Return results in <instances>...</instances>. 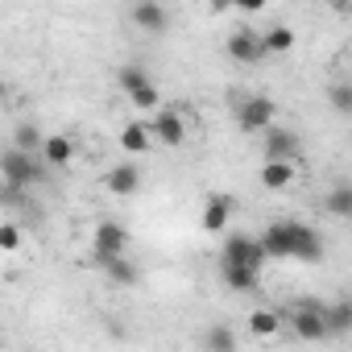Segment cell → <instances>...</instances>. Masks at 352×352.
<instances>
[{"label":"cell","instance_id":"cb8c5ba5","mask_svg":"<svg viewBox=\"0 0 352 352\" xmlns=\"http://www.w3.org/2000/svg\"><path fill=\"white\" fill-rule=\"evenodd\" d=\"M141 83H149V71H145L141 63H124V67L116 71V87H120L124 96H129L133 87H141Z\"/></svg>","mask_w":352,"mask_h":352},{"label":"cell","instance_id":"44dd1931","mask_svg":"<svg viewBox=\"0 0 352 352\" xmlns=\"http://www.w3.org/2000/svg\"><path fill=\"white\" fill-rule=\"evenodd\" d=\"M129 104H133L137 112H145V116H149L153 108H162V91H157V83L149 79V83H141V87H133V91H129Z\"/></svg>","mask_w":352,"mask_h":352},{"label":"cell","instance_id":"30bf717a","mask_svg":"<svg viewBox=\"0 0 352 352\" xmlns=\"http://www.w3.org/2000/svg\"><path fill=\"white\" fill-rule=\"evenodd\" d=\"M232 208H236V204H232V195H224V191H212V195L204 199L199 228H204V232H212V236H216V232H224V228H228V220H232Z\"/></svg>","mask_w":352,"mask_h":352},{"label":"cell","instance_id":"8fae6325","mask_svg":"<svg viewBox=\"0 0 352 352\" xmlns=\"http://www.w3.org/2000/svg\"><path fill=\"white\" fill-rule=\"evenodd\" d=\"M228 58L232 63H241V67H253V63H261L265 58V50H261V34H253L249 25H241L232 38H228Z\"/></svg>","mask_w":352,"mask_h":352},{"label":"cell","instance_id":"d6986e66","mask_svg":"<svg viewBox=\"0 0 352 352\" xmlns=\"http://www.w3.org/2000/svg\"><path fill=\"white\" fill-rule=\"evenodd\" d=\"M220 274H224V286H228V290H236V294L257 290V278H261V270H249V265H228V261H220Z\"/></svg>","mask_w":352,"mask_h":352},{"label":"cell","instance_id":"4fadbf2b","mask_svg":"<svg viewBox=\"0 0 352 352\" xmlns=\"http://www.w3.org/2000/svg\"><path fill=\"white\" fill-rule=\"evenodd\" d=\"M38 157H42L46 166H71V162H75V141H71L67 133H50V137H42Z\"/></svg>","mask_w":352,"mask_h":352},{"label":"cell","instance_id":"ba28073f","mask_svg":"<svg viewBox=\"0 0 352 352\" xmlns=\"http://www.w3.org/2000/svg\"><path fill=\"white\" fill-rule=\"evenodd\" d=\"M302 153V141L294 129H282V124H270L261 133V157H286V162H298Z\"/></svg>","mask_w":352,"mask_h":352},{"label":"cell","instance_id":"8992f818","mask_svg":"<svg viewBox=\"0 0 352 352\" xmlns=\"http://www.w3.org/2000/svg\"><path fill=\"white\" fill-rule=\"evenodd\" d=\"M112 253H129V228L120 220H100L91 228V261H104Z\"/></svg>","mask_w":352,"mask_h":352},{"label":"cell","instance_id":"7402d4cb","mask_svg":"<svg viewBox=\"0 0 352 352\" xmlns=\"http://www.w3.org/2000/svg\"><path fill=\"white\" fill-rule=\"evenodd\" d=\"M323 319H327V336H344V331L352 327V302L323 307Z\"/></svg>","mask_w":352,"mask_h":352},{"label":"cell","instance_id":"9c48e42d","mask_svg":"<svg viewBox=\"0 0 352 352\" xmlns=\"http://www.w3.org/2000/svg\"><path fill=\"white\" fill-rule=\"evenodd\" d=\"M129 21H133L141 34H166V30H170V9L162 5V0H133Z\"/></svg>","mask_w":352,"mask_h":352},{"label":"cell","instance_id":"d4e9b609","mask_svg":"<svg viewBox=\"0 0 352 352\" xmlns=\"http://www.w3.org/2000/svg\"><path fill=\"white\" fill-rule=\"evenodd\" d=\"M13 145L25 149V153H38V149H42V133H38V124H34V120H21V124L13 129Z\"/></svg>","mask_w":352,"mask_h":352},{"label":"cell","instance_id":"603a6c76","mask_svg":"<svg viewBox=\"0 0 352 352\" xmlns=\"http://www.w3.org/2000/svg\"><path fill=\"white\" fill-rule=\"evenodd\" d=\"M21 245H25L21 220H0V253H17Z\"/></svg>","mask_w":352,"mask_h":352},{"label":"cell","instance_id":"52a82bcc","mask_svg":"<svg viewBox=\"0 0 352 352\" xmlns=\"http://www.w3.org/2000/svg\"><path fill=\"white\" fill-rule=\"evenodd\" d=\"M220 261L228 265H249V270H261L265 265V249L257 236H245V232H232L224 245H220Z\"/></svg>","mask_w":352,"mask_h":352},{"label":"cell","instance_id":"484cf974","mask_svg":"<svg viewBox=\"0 0 352 352\" xmlns=\"http://www.w3.org/2000/svg\"><path fill=\"white\" fill-rule=\"evenodd\" d=\"M327 96H331L336 112H344V116L352 112V87H348V83H331V87H327Z\"/></svg>","mask_w":352,"mask_h":352},{"label":"cell","instance_id":"f1b7e54d","mask_svg":"<svg viewBox=\"0 0 352 352\" xmlns=\"http://www.w3.org/2000/svg\"><path fill=\"white\" fill-rule=\"evenodd\" d=\"M208 9H212V13H216V17H224V13H228V9H232V0H208Z\"/></svg>","mask_w":352,"mask_h":352},{"label":"cell","instance_id":"ac0fdd59","mask_svg":"<svg viewBox=\"0 0 352 352\" xmlns=\"http://www.w3.org/2000/svg\"><path fill=\"white\" fill-rule=\"evenodd\" d=\"M116 141H120V153H145V149L153 145V137H149V124H145V120H124Z\"/></svg>","mask_w":352,"mask_h":352},{"label":"cell","instance_id":"9a60e30c","mask_svg":"<svg viewBox=\"0 0 352 352\" xmlns=\"http://www.w3.org/2000/svg\"><path fill=\"white\" fill-rule=\"evenodd\" d=\"M104 187H108L112 195H133V191L141 187V170H137L133 162H120V166H112V170L104 174Z\"/></svg>","mask_w":352,"mask_h":352},{"label":"cell","instance_id":"4316f807","mask_svg":"<svg viewBox=\"0 0 352 352\" xmlns=\"http://www.w3.org/2000/svg\"><path fill=\"white\" fill-rule=\"evenodd\" d=\"M204 344H208V348H236V336H232L228 327H212V331L204 336Z\"/></svg>","mask_w":352,"mask_h":352},{"label":"cell","instance_id":"e0dca14e","mask_svg":"<svg viewBox=\"0 0 352 352\" xmlns=\"http://www.w3.org/2000/svg\"><path fill=\"white\" fill-rule=\"evenodd\" d=\"M261 50H265V58H286L290 50H294V30L290 25H270L265 34H261Z\"/></svg>","mask_w":352,"mask_h":352},{"label":"cell","instance_id":"7c38bea8","mask_svg":"<svg viewBox=\"0 0 352 352\" xmlns=\"http://www.w3.org/2000/svg\"><path fill=\"white\" fill-rule=\"evenodd\" d=\"M257 179H261L265 191H290V187L298 183V170H294V162H286V157H265Z\"/></svg>","mask_w":352,"mask_h":352},{"label":"cell","instance_id":"2e32d148","mask_svg":"<svg viewBox=\"0 0 352 352\" xmlns=\"http://www.w3.org/2000/svg\"><path fill=\"white\" fill-rule=\"evenodd\" d=\"M96 265L108 274V282H112V286H137V278H141V274H137V265L129 261V253H112V257H104V261H96Z\"/></svg>","mask_w":352,"mask_h":352},{"label":"cell","instance_id":"ffe728a7","mask_svg":"<svg viewBox=\"0 0 352 352\" xmlns=\"http://www.w3.org/2000/svg\"><path fill=\"white\" fill-rule=\"evenodd\" d=\"M323 208H327L336 220H348V216H352V187H348V183H336V187L323 195Z\"/></svg>","mask_w":352,"mask_h":352},{"label":"cell","instance_id":"6da1fadb","mask_svg":"<svg viewBox=\"0 0 352 352\" xmlns=\"http://www.w3.org/2000/svg\"><path fill=\"white\" fill-rule=\"evenodd\" d=\"M265 257H290V261H319L323 257V236L302 224V220H270L265 232L257 236Z\"/></svg>","mask_w":352,"mask_h":352},{"label":"cell","instance_id":"3957f363","mask_svg":"<svg viewBox=\"0 0 352 352\" xmlns=\"http://www.w3.org/2000/svg\"><path fill=\"white\" fill-rule=\"evenodd\" d=\"M145 124H149V137L166 149L187 145V112L183 108H153Z\"/></svg>","mask_w":352,"mask_h":352},{"label":"cell","instance_id":"7a4b0ae2","mask_svg":"<svg viewBox=\"0 0 352 352\" xmlns=\"http://www.w3.org/2000/svg\"><path fill=\"white\" fill-rule=\"evenodd\" d=\"M0 179H5L13 191H25L42 179V157L38 153H25V149H5L0 153Z\"/></svg>","mask_w":352,"mask_h":352},{"label":"cell","instance_id":"83f0119b","mask_svg":"<svg viewBox=\"0 0 352 352\" xmlns=\"http://www.w3.org/2000/svg\"><path fill=\"white\" fill-rule=\"evenodd\" d=\"M265 5H270V0H232V9H236V13H245V17L265 13Z\"/></svg>","mask_w":352,"mask_h":352},{"label":"cell","instance_id":"5bb4252c","mask_svg":"<svg viewBox=\"0 0 352 352\" xmlns=\"http://www.w3.org/2000/svg\"><path fill=\"white\" fill-rule=\"evenodd\" d=\"M245 323H249V336H253V340H274V336H282V327H286L282 315L270 311V307H253Z\"/></svg>","mask_w":352,"mask_h":352},{"label":"cell","instance_id":"5b68a950","mask_svg":"<svg viewBox=\"0 0 352 352\" xmlns=\"http://www.w3.org/2000/svg\"><path fill=\"white\" fill-rule=\"evenodd\" d=\"M278 120V104L270 100V96H245L241 104H236V129L241 133H265L270 124Z\"/></svg>","mask_w":352,"mask_h":352},{"label":"cell","instance_id":"277c9868","mask_svg":"<svg viewBox=\"0 0 352 352\" xmlns=\"http://www.w3.org/2000/svg\"><path fill=\"white\" fill-rule=\"evenodd\" d=\"M282 323L298 336V340H307V344H315V340H327V319H323V302H298V307H290L286 315H282Z\"/></svg>","mask_w":352,"mask_h":352}]
</instances>
